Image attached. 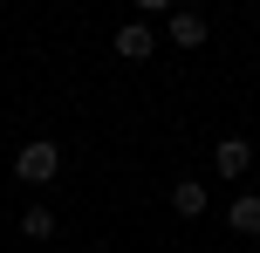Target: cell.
<instances>
[{"label":"cell","instance_id":"cell-1","mask_svg":"<svg viewBox=\"0 0 260 253\" xmlns=\"http://www.w3.org/2000/svg\"><path fill=\"white\" fill-rule=\"evenodd\" d=\"M14 171H21L27 185H55V171H62V151H55L48 137H35V144H21V158H14Z\"/></svg>","mask_w":260,"mask_h":253},{"label":"cell","instance_id":"cell-2","mask_svg":"<svg viewBox=\"0 0 260 253\" xmlns=\"http://www.w3.org/2000/svg\"><path fill=\"white\" fill-rule=\"evenodd\" d=\"M117 55H123V62H151V55H157L151 21H130V27H117Z\"/></svg>","mask_w":260,"mask_h":253},{"label":"cell","instance_id":"cell-3","mask_svg":"<svg viewBox=\"0 0 260 253\" xmlns=\"http://www.w3.org/2000/svg\"><path fill=\"white\" fill-rule=\"evenodd\" d=\"M165 34L178 41V48H199V41H206V14H199V7H178V14H165Z\"/></svg>","mask_w":260,"mask_h":253},{"label":"cell","instance_id":"cell-4","mask_svg":"<svg viewBox=\"0 0 260 253\" xmlns=\"http://www.w3.org/2000/svg\"><path fill=\"white\" fill-rule=\"evenodd\" d=\"M171 212L199 219V212H206V185H199V178H178V185H171Z\"/></svg>","mask_w":260,"mask_h":253},{"label":"cell","instance_id":"cell-5","mask_svg":"<svg viewBox=\"0 0 260 253\" xmlns=\"http://www.w3.org/2000/svg\"><path fill=\"white\" fill-rule=\"evenodd\" d=\"M212 164H219V178H247V164H253L247 137H226V144H219V158H212Z\"/></svg>","mask_w":260,"mask_h":253},{"label":"cell","instance_id":"cell-6","mask_svg":"<svg viewBox=\"0 0 260 253\" xmlns=\"http://www.w3.org/2000/svg\"><path fill=\"white\" fill-rule=\"evenodd\" d=\"M226 226L253 240V233H260V192H247V199H233V205H226Z\"/></svg>","mask_w":260,"mask_h":253},{"label":"cell","instance_id":"cell-7","mask_svg":"<svg viewBox=\"0 0 260 253\" xmlns=\"http://www.w3.org/2000/svg\"><path fill=\"white\" fill-rule=\"evenodd\" d=\"M21 233H27V240H55V212H48V205H27V212H21Z\"/></svg>","mask_w":260,"mask_h":253}]
</instances>
